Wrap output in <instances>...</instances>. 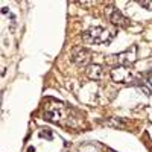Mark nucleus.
<instances>
[{
  "label": "nucleus",
  "instance_id": "nucleus-11",
  "mask_svg": "<svg viewBox=\"0 0 152 152\" xmlns=\"http://www.w3.org/2000/svg\"><path fill=\"white\" fill-rule=\"evenodd\" d=\"M2 12L3 14H8V8H2Z\"/></svg>",
  "mask_w": 152,
  "mask_h": 152
},
{
  "label": "nucleus",
  "instance_id": "nucleus-2",
  "mask_svg": "<svg viewBox=\"0 0 152 152\" xmlns=\"http://www.w3.org/2000/svg\"><path fill=\"white\" fill-rule=\"evenodd\" d=\"M116 34H111L102 26H94L82 32V41L87 44H108Z\"/></svg>",
  "mask_w": 152,
  "mask_h": 152
},
{
  "label": "nucleus",
  "instance_id": "nucleus-4",
  "mask_svg": "<svg viewBox=\"0 0 152 152\" xmlns=\"http://www.w3.org/2000/svg\"><path fill=\"white\" fill-rule=\"evenodd\" d=\"M111 79L114 82H117V84H128L132 81V72L129 67H126V66H116V67H113L111 72Z\"/></svg>",
  "mask_w": 152,
  "mask_h": 152
},
{
  "label": "nucleus",
  "instance_id": "nucleus-3",
  "mask_svg": "<svg viewBox=\"0 0 152 152\" xmlns=\"http://www.w3.org/2000/svg\"><path fill=\"white\" fill-rule=\"evenodd\" d=\"M91 56H93L91 50H88L85 47H76L70 53V61L78 67H88L90 66V61H91Z\"/></svg>",
  "mask_w": 152,
  "mask_h": 152
},
{
  "label": "nucleus",
  "instance_id": "nucleus-1",
  "mask_svg": "<svg viewBox=\"0 0 152 152\" xmlns=\"http://www.w3.org/2000/svg\"><path fill=\"white\" fill-rule=\"evenodd\" d=\"M72 114H76L73 108L55 99H49L47 104L44 105V119L61 126H69V128H76L78 126L81 119H75Z\"/></svg>",
  "mask_w": 152,
  "mask_h": 152
},
{
  "label": "nucleus",
  "instance_id": "nucleus-12",
  "mask_svg": "<svg viewBox=\"0 0 152 152\" xmlns=\"http://www.w3.org/2000/svg\"><path fill=\"white\" fill-rule=\"evenodd\" d=\"M28 152H35V149H34V148H32V146H31V148H29V149H28Z\"/></svg>",
  "mask_w": 152,
  "mask_h": 152
},
{
  "label": "nucleus",
  "instance_id": "nucleus-13",
  "mask_svg": "<svg viewBox=\"0 0 152 152\" xmlns=\"http://www.w3.org/2000/svg\"><path fill=\"white\" fill-rule=\"evenodd\" d=\"M111 152H116V151H113V149H111Z\"/></svg>",
  "mask_w": 152,
  "mask_h": 152
},
{
  "label": "nucleus",
  "instance_id": "nucleus-5",
  "mask_svg": "<svg viewBox=\"0 0 152 152\" xmlns=\"http://www.w3.org/2000/svg\"><path fill=\"white\" fill-rule=\"evenodd\" d=\"M110 58L116 59L119 66H126V67H128V66L134 64V62L137 61V47L132 46V47L123 50V52H120L117 55H111Z\"/></svg>",
  "mask_w": 152,
  "mask_h": 152
},
{
  "label": "nucleus",
  "instance_id": "nucleus-10",
  "mask_svg": "<svg viewBox=\"0 0 152 152\" xmlns=\"http://www.w3.org/2000/svg\"><path fill=\"white\" fill-rule=\"evenodd\" d=\"M142 8H146L148 11H152V2H138Z\"/></svg>",
  "mask_w": 152,
  "mask_h": 152
},
{
  "label": "nucleus",
  "instance_id": "nucleus-6",
  "mask_svg": "<svg viewBox=\"0 0 152 152\" xmlns=\"http://www.w3.org/2000/svg\"><path fill=\"white\" fill-rule=\"evenodd\" d=\"M108 18L110 21L114 24V26H119V28H128L131 21L129 18H126L122 12L116 8H108Z\"/></svg>",
  "mask_w": 152,
  "mask_h": 152
},
{
  "label": "nucleus",
  "instance_id": "nucleus-7",
  "mask_svg": "<svg viewBox=\"0 0 152 152\" xmlns=\"http://www.w3.org/2000/svg\"><path fill=\"white\" fill-rule=\"evenodd\" d=\"M85 75L91 81H100L104 78V67L99 66V64H90L85 69Z\"/></svg>",
  "mask_w": 152,
  "mask_h": 152
},
{
  "label": "nucleus",
  "instance_id": "nucleus-8",
  "mask_svg": "<svg viewBox=\"0 0 152 152\" xmlns=\"http://www.w3.org/2000/svg\"><path fill=\"white\" fill-rule=\"evenodd\" d=\"M104 123L108 125V126H114V128H125V123H123L122 119H108Z\"/></svg>",
  "mask_w": 152,
  "mask_h": 152
},
{
  "label": "nucleus",
  "instance_id": "nucleus-9",
  "mask_svg": "<svg viewBox=\"0 0 152 152\" xmlns=\"http://www.w3.org/2000/svg\"><path fill=\"white\" fill-rule=\"evenodd\" d=\"M40 137L41 138H47V140H52L53 134H52V131H50V129H41L40 131Z\"/></svg>",
  "mask_w": 152,
  "mask_h": 152
}]
</instances>
